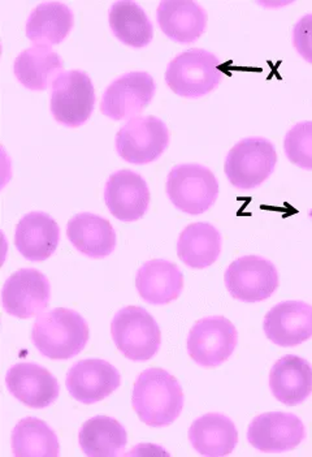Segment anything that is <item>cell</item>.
I'll return each instance as SVG.
<instances>
[{
	"label": "cell",
	"mask_w": 312,
	"mask_h": 457,
	"mask_svg": "<svg viewBox=\"0 0 312 457\" xmlns=\"http://www.w3.org/2000/svg\"><path fill=\"white\" fill-rule=\"evenodd\" d=\"M133 410L150 428H166L178 419L184 408L180 383L163 369H147L133 388Z\"/></svg>",
	"instance_id": "1"
},
{
	"label": "cell",
	"mask_w": 312,
	"mask_h": 457,
	"mask_svg": "<svg viewBox=\"0 0 312 457\" xmlns=\"http://www.w3.org/2000/svg\"><path fill=\"white\" fill-rule=\"evenodd\" d=\"M89 326L78 312L56 308L39 314L31 330V342L51 360H68L86 347Z\"/></svg>",
	"instance_id": "2"
},
{
	"label": "cell",
	"mask_w": 312,
	"mask_h": 457,
	"mask_svg": "<svg viewBox=\"0 0 312 457\" xmlns=\"http://www.w3.org/2000/svg\"><path fill=\"white\" fill-rule=\"evenodd\" d=\"M224 78L221 62L202 48H192L176 56L166 71V82L173 93L201 98L218 87Z\"/></svg>",
	"instance_id": "3"
},
{
	"label": "cell",
	"mask_w": 312,
	"mask_h": 457,
	"mask_svg": "<svg viewBox=\"0 0 312 457\" xmlns=\"http://www.w3.org/2000/svg\"><path fill=\"white\" fill-rule=\"evenodd\" d=\"M111 335L119 351L132 361H147L160 348V328L140 306H127L113 317Z\"/></svg>",
	"instance_id": "4"
},
{
	"label": "cell",
	"mask_w": 312,
	"mask_h": 457,
	"mask_svg": "<svg viewBox=\"0 0 312 457\" xmlns=\"http://www.w3.org/2000/svg\"><path fill=\"white\" fill-rule=\"evenodd\" d=\"M276 163V149L271 141L250 137L238 142L228 153L224 170L234 188L249 190L265 183Z\"/></svg>",
	"instance_id": "5"
},
{
	"label": "cell",
	"mask_w": 312,
	"mask_h": 457,
	"mask_svg": "<svg viewBox=\"0 0 312 457\" xmlns=\"http://www.w3.org/2000/svg\"><path fill=\"white\" fill-rule=\"evenodd\" d=\"M51 87L50 109L53 119L65 127L84 126L95 106V90L87 73L64 71Z\"/></svg>",
	"instance_id": "6"
},
{
	"label": "cell",
	"mask_w": 312,
	"mask_h": 457,
	"mask_svg": "<svg viewBox=\"0 0 312 457\" xmlns=\"http://www.w3.org/2000/svg\"><path fill=\"white\" fill-rule=\"evenodd\" d=\"M167 195L173 205L190 215H200L217 203L218 183L201 164L173 167L167 179Z\"/></svg>",
	"instance_id": "7"
},
{
	"label": "cell",
	"mask_w": 312,
	"mask_h": 457,
	"mask_svg": "<svg viewBox=\"0 0 312 457\" xmlns=\"http://www.w3.org/2000/svg\"><path fill=\"white\" fill-rule=\"evenodd\" d=\"M169 144L166 124L155 116H135L116 136V152L127 163L147 164L156 161Z\"/></svg>",
	"instance_id": "8"
},
{
	"label": "cell",
	"mask_w": 312,
	"mask_h": 457,
	"mask_svg": "<svg viewBox=\"0 0 312 457\" xmlns=\"http://www.w3.org/2000/svg\"><path fill=\"white\" fill-rule=\"evenodd\" d=\"M224 282L235 300L260 303L276 292L279 274L271 261L258 255H245L226 269Z\"/></svg>",
	"instance_id": "9"
},
{
	"label": "cell",
	"mask_w": 312,
	"mask_h": 457,
	"mask_svg": "<svg viewBox=\"0 0 312 457\" xmlns=\"http://www.w3.org/2000/svg\"><path fill=\"white\" fill-rule=\"evenodd\" d=\"M237 343V330L231 320L224 317H207L193 326L186 348L198 365L215 368L234 354Z\"/></svg>",
	"instance_id": "10"
},
{
	"label": "cell",
	"mask_w": 312,
	"mask_h": 457,
	"mask_svg": "<svg viewBox=\"0 0 312 457\" xmlns=\"http://www.w3.org/2000/svg\"><path fill=\"white\" fill-rule=\"evenodd\" d=\"M50 297V282L36 269L19 270L3 286V308L10 316L21 320L44 313Z\"/></svg>",
	"instance_id": "11"
},
{
	"label": "cell",
	"mask_w": 312,
	"mask_h": 457,
	"mask_svg": "<svg viewBox=\"0 0 312 457\" xmlns=\"http://www.w3.org/2000/svg\"><path fill=\"white\" fill-rule=\"evenodd\" d=\"M154 79L146 72L125 73L107 87L101 111L112 120L135 118L154 98Z\"/></svg>",
	"instance_id": "12"
},
{
	"label": "cell",
	"mask_w": 312,
	"mask_h": 457,
	"mask_svg": "<svg viewBox=\"0 0 312 457\" xmlns=\"http://www.w3.org/2000/svg\"><path fill=\"white\" fill-rule=\"evenodd\" d=\"M306 438L305 426L297 416L283 411L260 414L249 426L248 441L263 453L293 450Z\"/></svg>",
	"instance_id": "13"
},
{
	"label": "cell",
	"mask_w": 312,
	"mask_h": 457,
	"mask_svg": "<svg viewBox=\"0 0 312 457\" xmlns=\"http://www.w3.org/2000/svg\"><path fill=\"white\" fill-rule=\"evenodd\" d=\"M120 383L118 369L104 360H82L75 363L65 380L70 396L86 405L106 399L118 390Z\"/></svg>",
	"instance_id": "14"
},
{
	"label": "cell",
	"mask_w": 312,
	"mask_h": 457,
	"mask_svg": "<svg viewBox=\"0 0 312 457\" xmlns=\"http://www.w3.org/2000/svg\"><path fill=\"white\" fill-rule=\"evenodd\" d=\"M5 385L12 396L34 410L50 407L58 399V379L41 365L16 363L7 371Z\"/></svg>",
	"instance_id": "15"
},
{
	"label": "cell",
	"mask_w": 312,
	"mask_h": 457,
	"mask_svg": "<svg viewBox=\"0 0 312 457\" xmlns=\"http://www.w3.org/2000/svg\"><path fill=\"white\" fill-rule=\"evenodd\" d=\"M104 203L116 220H141L149 209V186L141 175L129 170L115 172L104 188Z\"/></svg>",
	"instance_id": "16"
},
{
	"label": "cell",
	"mask_w": 312,
	"mask_h": 457,
	"mask_svg": "<svg viewBox=\"0 0 312 457\" xmlns=\"http://www.w3.org/2000/svg\"><path fill=\"white\" fill-rule=\"evenodd\" d=\"M266 337L279 347H297L312 337V306L302 301L277 303L265 318Z\"/></svg>",
	"instance_id": "17"
},
{
	"label": "cell",
	"mask_w": 312,
	"mask_h": 457,
	"mask_svg": "<svg viewBox=\"0 0 312 457\" xmlns=\"http://www.w3.org/2000/svg\"><path fill=\"white\" fill-rule=\"evenodd\" d=\"M59 240L61 229L58 223L45 212H29L17 224V251L31 262H42L50 258L58 248Z\"/></svg>",
	"instance_id": "18"
},
{
	"label": "cell",
	"mask_w": 312,
	"mask_h": 457,
	"mask_svg": "<svg viewBox=\"0 0 312 457\" xmlns=\"http://www.w3.org/2000/svg\"><path fill=\"white\" fill-rule=\"evenodd\" d=\"M161 32L177 44H193L207 25L206 11L192 0H163L156 12Z\"/></svg>",
	"instance_id": "19"
},
{
	"label": "cell",
	"mask_w": 312,
	"mask_h": 457,
	"mask_svg": "<svg viewBox=\"0 0 312 457\" xmlns=\"http://www.w3.org/2000/svg\"><path fill=\"white\" fill-rule=\"evenodd\" d=\"M269 388L280 403L289 407L305 402L312 393L310 363L294 354L283 357L271 369Z\"/></svg>",
	"instance_id": "20"
},
{
	"label": "cell",
	"mask_w": 312,
	"mask_h": 457,
	"mask_svg": "<svg viewBox=\"0 0 312 457\" xmlns=\"http://www.w3.org/2000/svg\"><path fill=\"white\" fill-rule=\"evenodd\" d=\"M135 287L142 299L152 305H166L177 300L184 288V275L175 263L149 261L137 272Z\"/></svg>",
	"instance_id": "21"
},
{
	"label": "cell",
	"mask_w": 312,
	"mask_h": 457,
	"mask_svg": "<svg viewBox=\"0 0 312 457\" xmlns=\"http://www.w3.org/2000/svg\"><path fill=\"white\" fill-rule=\"evenodd\" d=\"M67 237L79 253L95 260L107 257L116 248L112 224L90 212H82L68 221Z\"/></svg>",
	"instance_id": "22"
},
{
	"label": "cell",
	"mask_w": 312,
	"mask_h": 457,
	"mask_svg": "<svg viewBox=\"0 0 312 457\" xmlns=\"http://www.w3.org/2000/svg\"><path fill=\"white\" fill-rule=\"evenodd\" d=\"M193 448L203 456H226L234 453L238 442L237 428L232 420L218 413H209L190 426Z\"/></svg>",
	"instance_id": "23"
},
{
	"label": "cell",
	"mask_w": 312,
	"mask_h": 457,
	"mask_svg": "<svg viewBox=\"0 0 312 457\" xmlns=\"http://www.w3.org/2000/svg\"><path fill=\"white\" fill-rule=\"evenodd\" d=\"M13 71L22 87L46 90L64 72V63L50 46L34 45L17 56Z\"/></svg>",
	"instance_id": "24"
},
{
	"label": "cell",
	"mask_w": 312,
	"mask_h": 457,
	"mask_svg": "<svg viewBox=\"0 0 312 457\" xmlns=\"http://www.w3.org/2000/svg\"><path fill=\"white\" fill-rule=\"evenodd\" d=\"M75 24L68 5L59 2L39 4L27 21V37L34 45L53 46L62 44Z\"/></svg>",
	"instance_id": "25"
},
{
	"label": "cell",
	"mask_w": 312,
	"mask_h": 457,
	"mask_svg": "<svg viewBox=\"0 0 312 457\" xmlns=\"http://www.w3.org/2000/svg\"><path fill=\"white\" fill-rule=\"evenodd\" d=\"M220 252L221 235L212 224H190L178 238V257L192 269H206L214 265Z\"/></svg>",
	"instance_id": "26"
},
{
	"label": "cell",
	"mask_w": 312,
	"mask_h": 457,
	"mask_svg": "<svg viewBox=\"0 0 312 457\" xmlns=\"http://www.w3.org/2000/svg\"><path fill=\"white\" fill-rule=\"evenodd\" d=\"M109 21L113 36L127 46L146 47L152 41L154 28L141 5L130 0L113 3Z\"/></svg>",
	"instance_id": "27"
},
{
	"label": "cell",
	"mask_w": 312,
	"mask_h": 457,
	"mask_svg": "<svg viewBox=\"0 0 312 457\" xmlns=\"http://www.w3.org/2000/svg\"><path fill=\"white\" fill-rule=\"evenodd\" d=\"M78 442L85 455L118 456L127 445V430L120 422L106 416H96L82 425Z\"/></svg>",
	"instance_id": "28"
},
{
	"label": "cell",
	"mask_w": 312,
	"mask_h": 457,
	"mask_svg": "<svg viewBox=\"0 0 312 457\" xmlns=\"http://www.w3.org/2000/svg\"><path fill=\"white\" fill-rule=\"evenodd\" d=\"M12 451L19 457H55L59 455L58 436L46 422L27 417L13 428Z\"/></svg>",
	"instance_id": "29"
},
{
	"label": "cell",
	"mask_w": 312,
	"mask_h": 457,
	"mask_svg": "<svg viewBox=\"0 0 312 457\" xmlns=\"http://www.w3.org/2000/svg\"><path fill=\"white\" fill-rule=\"evenodd\" d=\"M283 150L291 163L312 171V121H302L285 136Z\"/></svg>",
	"instance_id": "30"
},
{
	"label": "cell",
	"mask_w": 312,
	"mask_h": 457,
	"mask_svg": "<svg viewBox=\"0 0 312 457\" xmlns=\"http://www.w3.org/2000/svg\"><path fill=\"white\" fill-rule=\"evenodd\" d=\"M293 45L297 53L308 63L312 64V13L311 15L303 16L294 25Z\"/></svg>",
	"instance_id": "31"
}]
</instances>
